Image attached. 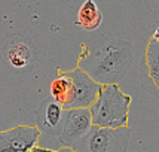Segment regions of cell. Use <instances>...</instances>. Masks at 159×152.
Returning <instances> with one entry per match:
<instances>
[{
  "label": "cell",
  "mask_w": 159,
  "mask_h": 152,
  "mask_svg": "<svg viewBox=\"0 0 159 152\" xmlns=\"http://www.w3.org/2000/svg\"><path fill=\"white\" fill-rule=\"evenodd\" d=\"M132 43L125 39H110L91 52L82 55L77 67L85 70L100 85L119 83L132 63Z\"/></svg>",
  "instance_id": "1"
},
{
  "label": "cell",
  "mask_w": 159,
  "mask_h": 152,
  "mask_svg": "<svg viewBox=\"0 0 159 152\" xmlns=\"http://www.w3.org/2000/svg\"><path fill=\"white\" fill-rule=\"evenodd\" d=\"M131 100V96L120 90L119 83L101 85L97 98L89 106L92 125L107 128L128 125Z\"/></svg>",
  "instance_id": "2"
},
{
  "label": "cell",
  "mask_w": 159,
  "mask_h": 152,
  "mask_svg": "<svg viewBox=\"0 0 159 152\" xmlns=\"http://www.w3.org/2000/svg\"><path fill=\"white\" fill-rule=\"evenodd\" d=\"M131 139V127L107 128L92 125L91 130L70 149L75 152H126Z\"/></svg>",
  "instance_id": "3"
},
{
  "label": "cell",
  "mask_w": 159,
  "mask_h": 152,
  "mask_svg": "<svg viewBox=\"0 0 159 152\" xmlns=\"http://www.w3.org/2000/svg\"><path fill=\"white\" fill-rule=\"evenodd\" d=\"M92 118L89 107H71L66 109L62 128L58 134V142L61 148H71L76 142L91 130Z\"/></svg>",
  "instance_id": "4"
},
{
  "label": "cell",
  "mask_w": 159,
  "mask_h": 152,
  "mask_svg": "<svg viewBox=\"0 0 159 152\" xmlns=\"http://www.w3.org/2000/svg\"><path fill=\"white\" fill-rule=\"evenodd\" d=\"M40 130L31 125H16L0 131V152H20L30 149L39 143Z\"/></svg>",
  "instance_id": "5"
},
{
  "label": "cell",
  "mask_w": 159,
  "mask_h": 152,
  "mask_svg": "<svg viewBox=\"0 0 159 152\" xmlns=\"http://www.w3.org/2000/svg\"><path fill=\"white\" fill-rule=\"evenodd\" d=\"M66 109L60 103H57L52 97L45 98L40 103L39 109L36 112V127L52 137H58L62 128Z\"/></svg>",
  "instance_id": "6"
},
{
  "label": "cell",
  "mask_w": 159,
  "mask_h": 152,
  "mask_svg": "<svg viewBox=\"0 0 159 152\" xmlns=\"http://www.w3.org/2000/svg\"><path fill=\"white\" fill-rule=\"evenodd\" d=\"M3 60L15 70L28 69L36 61L34 46L24 37H12L3 48Z\"/></svg>",
  "instance_id": "7"
},
{
  "label": "cell",
  "mask_w": 159,
  "mask_h": 152,
  "mask_svg": "<svg viewBox=\"0 0 159 152\" xmlns=\"http://www.w3.org/2000/svg\"><path fill=\"white\" fill-rule=\"evenodd\" d=\"M64 73L73 81V85H75L76 97H75L73 107H89L94 103V100L97 98L101 85L97 83L85 70L79 69V67L64 72Z\"/></svg>",
  "instance_id": "8"
},
{
  "label": "cell",
  "mask_w": 159,
  "mask_h": 152,
  "mask_svg": "<svg viewBox=\"0 0 159 152\" xmlns=\"http://www.w3.org/2000/svg\"><path fill=\"white\" fill-rule=\"evenodd\" d=\"M49 91H51V97L57 103L61 104L64 109H71L73 107L76 91H75L73 81L64 72L58 70V76L51 82Z\"/></svg>",
  "instance_id": "9"
},
{
  "label": "cell",
  "mask_w": 159,
  "mask_h": 152,
  "mask_svg": "<svg viewBox=\"0 0 159 152\" xmlns=\"http://www.w3.org/2000/svg\"><path fill=\"white\" fill-rule=\"evenodd\" d=\"M101 22H103V14L98 9L97 3L94 0H85L77 11L75 24L85 31H94L101 26Z\"/></svg>",
  "instance_id": "10"
},
{
  "label": "cell",
  "mask_w": 159,
  "mask_h": 152,
  "mask_svg": "<svg viewBox=\"0 0 159 152\" xmlns=\"http://www.w3.org/2000/svg\"><path fill=\"white\" fill-rule=\"evenodd\" d=\"M141 70L149 76L155 88L159 93V42L150 39L146 46L144 60H141Z\"/></svg>",
  "instance_id": "11"
},
{
  "label": "cell",
  "mask_w": 159,
  "mask_h": 152,
  "mask_svg": "<svg viewBox=\"0 0 159 152\" xmlns=\"http://www.w3.org/2000/svg\"><path fill=\"white\" fill-rule=\"evenodd\" d=\"M30 152H75V151H71L70 148H61L60 151H57V149H48V148H42V146L36 145L30 149Z\"/></svg>",
  "instance_id": "12"
},
{
  "label": "cell",
  "mask_w": 159,
  "mask_h": 152,
  "mask_svg": "<svg viewBox=\"0 0 159 152\" xmlns=\"http://www.w3.org/2000/svg\"><path fill=\"white\" fill-rule=\"evenodd\" d=\"M152 39H153V40H156V42H159V24L156 26V27H155V30H153Z\"/></svg>",
  "instance_id": "13"
},
{
  "label": "cell",
  "mask_w": 159,
  "mask_h": 152,
  "mask_svg": "<svg viewBox=\"0 0 159 152\" xmlns=\"http://www.w3.org/2000/svg\"><path fill=\"white\" fill-rule=\"evenodd\" d=\"M20 152H25V151H20Z\"/></svg>",
  "instance_id": "14"
}]
</instances>
